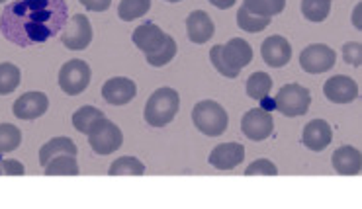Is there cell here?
<instances>
[{
    "label": "cell",
    "mask_w": 362,
    "mask_h": 209,
    "mask_svg": "<svg viewBox=\"0 0 362 209\" xmlns=\"http://www.w3.org/2000/svg\"><path fill=\"white\" fill-rule=\"evenodd\" d=\"M69 20L65 0H14L0 16V32L20 47L45 43L63 32Z\"/></svg>",
    "instance_id": "1"
},
{
    "label": "cell",
    "mask_w": 362,
    "mask_h": 209,
    "mask_svg": "<svg viewBox=\"0 0 362 209\" xmlns=\"http://www.w3.org/2000/svg\"><path fill=\"white\" fill-rule=\"evenodd\" d=\"M210 61L219 75L237 78L239 73L253 61V49L241 37H233L231 42H228V45L211 47Z\"/></svg>",
    "instance_id": "2"
},
{
    "label": "cell",
    "mask_w": 362,
    "mask_h": 209,
    "mask_svg": "<svg viewBox=\"0 0 362 209\" xmlns=\"http://www.w3.org/2000/svg\"><path fill=\"white\" fill-rule=\"evenodd\" d=\"M178 106H180V96L175 88H159L145 104V121L153 127L169 126L177 116Z\"/></svg>",
    "instance_id": "3"
},
{
    "label": "cell",
    "mask_w": 362,
    "mask_h": 209,
    "mask_svg": "<svg viewBox=\"0 0 362 209\" xmlns=\"http://www.w3.org/2000/svg\"><path fill=\"white\" fill-rule=\"evenodd\" d=\"M192 121L196 129L208 137L223 135L229 126L228 112L214 100L198 102L192 109Z\"/></svg>",
    "instance_id": "4"
},
{
    "label": "cell",
    "mask_w": 362,
    "mask_h": 209,
    "mask_svg": "<svg viewBox=\"0 0 362 209\" xmlns=\"http://www.w3.org/2000/svg\"><path fill=\"white\" fill-rule=\"evenodd\" d=\"M86 135H88V145L93 147V151L102 157L116 153L124 145V135L119 131V127L106 117L98 119Z\"/></svg>",
    "instance_id": "5"
},
{
    "label": "cell",
    "mask_w": 362,
    "mask_h": 209,
    "mask_svg": "<svg viewBox=\"0 0 362 209\" xmlns=\"http://www.w3.org/2000/svg\"><path fill=\"white\" fill-rule=\"evenodd\" d=\"M312 104V94L308 88H303L302 84H286L280 88V92L274 98L276 109L286 117L305 116Z\"/></svg>",
    "instance_id": "6"
},
{
    "label": "cell",
    "mask_w": 362,
    "mask_h": 209,
    "mask_svg": "<svg viewBox=\"0 0 362 209\" xmlns=\"http://www.w3.org/2000/svg\"><path fill=\"white\" fill-rule=\"evenodd\" d=\"M90 67L83 59L67 61L59 71V86L61 90L69 96H78L88 88L90 84Z\"/></svg>",
    "instance_id": "7"
},
{
    "label": "cell",
    "mask_w": 362,
    "mask_h": 209,
    "mask_svg": "<svg viewBox=\"0 0 362 209\" xmlns=\"http://www.w3.org/2000/svg\"><path fill=\"white\" fill-rule=\"evenodd\" d=\"M93 42V25L90 20L83 14H75L67 20V24L63 28V34H61V43L67 47V49L81 51L86 49Z\"/></svg>",
    "instance_id": "8"
},
{
    "label": "cell",
    "mask_w": 362,
    "mask_h": 209,
    "mask_svg": "<svg viewBox=\"0 0 362 209\" xmlns=\"http://www.w3.org/2000/svg\"><path fill=\"white\" fill-rule=\"evenodd\" d=\"M335 61H337V53L323 43H313L310 47H305L300 55V65L310 75L327 73L329 68H333Z\"/></svg>",
    "instance_id": "9"
},
{
    "label": "cell",
    "mask_w": 362,
    "mask_h": 209,
    "mask_svg": "<svg viewBox=\"0 0 362 209\" xmlns=\"http://www.w3.org/2000/svg\"><path fill=\"white\" fill-rule=\"evenodd\" d=\"M241 131L251 141H264L274 131V119L269 109H249L241 119Z\"/></svg>",
    "instance_id": "10"
},
{
    "label": "cell",
    "mask_w": 362,
    "mask_h": 209,
    "mask_svg": "<svg viewBox=\"0 0 362 209\" xmlns=\"http://www.w3.org/2000/svg\"><path fill=\"white\" fill-rule=\"evenodd\" d=\"M135 94H137V86L132 78H126V76L108 78L102 86V98L112 106H126L134 100Z\"/></svg>",
    "instance_id": "11"
},
{
    "label": "cell",
    "mask_w": 362,
    "mask_h": 209,
    "mask_svg": "<svg viewBox=\"0 0 362 209\" xmlns=\"http://www.w3.org/2000/svg\"><path fill=\"white\" fill-rule=\"evenodd\" d=\"M323 94L333 104H351L358 98V86L351 76L337 75L327 78L323 86Z\"/></svg>",
    "instance_id": "12"
},
{
    "label": "cell",
    "mask_w": 362,
    "mask_h": 209,
    "mask_svg": "<svg viewBox=\"0 0 362 209\" xmlns=\"http://www.w3.org/2000/svg\"><path fill=\"white\" fill-rule=\"evenodd\" d=\"M261 55L269 67L282 68L286 67L288 63H290V59H292V47H290L286 37H282V35H270L262 43Z\"/></svg>",
    "instance_id": "13"
},
{
    "label": "cell",
    "mask_w": 362,
    "mask_h": 209,
    "mask_svg": "<svg viewBox=\"0 0 362 209\" xmlns=\"http://www.w3.org/2000/svg\"><path fill=\"white\" fill-rule=\"evenodd\" d=\"M245 159V147L241 143H221L208 157V162L218 170H233Z\"/></svg>",
    "instance_id": "14"
},
{
    "label": "cell",
    "mask_w": 362,
    "mask_h": 209,
    "mask_svg": "<svg viewBox=\"0 0 362 209\" xmlns=\"http://www.w3.org/2000/svg\"><path fill=\"white\" fill-rule=\"evenodd\" d=\"M49 108V100L43 92H28L24 96H20L14 106H12V112L18 119H25V121H32V119H37L42 117Z\"/></svg>",
    "instance_id": "15"
},
{
    "label": "cell",
    "mask_w": 362,
    "mask_h": 209,
    "mask_svg": "<svg viewBox=\"0 0 362 209\" xmlns=\"http://www.w3.org/2000/svg\"><path fill=\"white\" fill-rule=\"evenodd\" d=\"M333 139V129L325 119H313L303 127L302 141L303 145L313 153H321L327 149Z\"/></svg>",
    "instance_id": "16"
},
{
    "label": "cell",
    "mask_w": 362,
    "mask_h": 209,
    "mask_svg": "<svg viewBox=\"0 0 362 209\" xmlns=\"http://www.w3.org/2000/svg\"><path fill=\"white\" fill-rule=\"evenodd\" d=\"M186 32L190 42L198 43H208L211 40V35L216 34V25L211 22V18L208 16V12L204 10H194L190 16L186 18Z\"/></svg>",
    "instance_id": "17"
},
{
    "label": "cell",
    "mask_w": 362,
    "mask_h": 209,
    "mask_svg": "<svg viewBox=\"0 0 362 209\" xmlns=\"http://www.w3.org/2000/svg\"><path fill=\"white\" fill-rule=\"evenodd\" d=\"M132 40H134L135 47L141 49L147 55V53H155V51L159 49L160 45L165 43V40H167V34L160 30L159 25L141 24L134 32Z\"/></svg>",
    "instance_id": "18"
},
{
    "label": "cell",
    "mask_w": 362,
    "mask_h": 209,
    "mask_svg": "<svg viewBox=\"0 0 362 209\" xmlns=\"http://www.w3.org/2000/svg\"><path fill=\"white\" fill-rule=\"evenodd\" d=\"M333 168L339 174L345 176H358L362 168V157L358 149H354L351 145H345L333 153Z\"/></svg>",
    "instance_id": "19"
},
{
    "label": "cell",
    "mask_w": 362,
    "mask_h": 209,
    "mask_svg": "<svg viewBox=\"0 0 362 209\" xmlns=\"http://www.w3.org/2000/svg\"><path fill=\"white\" fill-rule=\"evenodd\" d=\"M76 153H78V149H76L73 139H69V137H55V139L47 141L40 149V165L45 167L51 159L61 157V155H73V157H76Z\"/></svg>",
    "instance_id": "20"
},
{
    "label": "cell",
    "mask_w": 362,
    "mask_h": 209,
    "mask_svg": "<svg viewBox=\"0 0 362 209\" xmlns=\"http://www.w3.org/2000/svg\"><path fill=\"white\" fill-rule=\"evenodd\" d=\"M45 174L47 176H76L78 174V162L73 155H61L51 159L45 165Z\"/></svg>",
    "instance_id": "21"
},
{
    "label": "cell",
    "mask_w": 362,
    "mask_h": 209,
    "mask_svg": "<svg viewBox=\"0 0 362 209\" xmlns=\"http://www.w3.org/2000/svg\"><path fill=\"white\" fill-rule=\"evenodd\" d=\"M286 6V0H245L243 8L257 16H276Z\"/></svg>",
    "instance_id": "22"
},
{
    "label": "cell",
    "mask_w": 362,
    "mask_h": 209,
    "mask_svg": "<svg viewBox=\"0 0 362 209\" xmlns=\"http://www.w3.org/2000/svg\"><path fill=\"white\" fill-rule=\"evenodd\" d=\"M104 114H102V109L94 108V106H83L81 109H76L75 114H73V126L78 133H88L90 131V127L102 119Z\"/></svg>",
    "instance_id": "23"
},
{
    "label": "cell",
    "mask_w": 362,
    "mask_h": 209,
    "mask_svg": "<svg viewBox=\"0 0 362 209\" xmlns=\"http://www.w3.org/2000/svg\"><path fill=\"white\" fill-rule=\"evenodd\" d=\"M270 88H272V78L267 73H253L247 80V94L253 100H264L269 98Z\"/></svg>",
    "instance_id": "24"
},
{
    "label": "cell",
    "mask_w": 362,
    "mask_h": 209,
    "mask_svg": "<svg viewBox=\"0 0 362 209\" xmlns=\"http://www.w3.org/2000/svg\"><path fill=\"white\" fill-rule=\"evenodd\" d=\"M110 176H144L145 165L135 157H122L110 167Z\"/></svg>",
    "instance_id": "25"
},
{
    "label": "cell",
    "mask_w": 362,
    "mask_h": 209,
    "mask_svg": "<svg viewBox=\"0 0 362 209\" xmlns=\"http://www.w3.org/2000/svg\"><path fill=\"white\" fill-rule=\"evenodd\" d=\"M22 73L12 63H0V96L12 94L20 86Z\"/></svg>",
    "instance_id": "26"
},
{
    "label": "cell",
    "mask_w": 362,
    "mask_h": 209,
    "mask_svg": "<svg viewBox=\"0 0 362 209\" xmlns=\"http://www.w3.org/2000/svg\"><path fill=\"white\" fill-rule=\"evenodd\" d=\"M151 8V0H122L118 8V16L124 22H134L137 18L145 16Z\"/></svg>",
    "instance_id": "27"
},
{
    "label": "cell",
    "mask_w": 362,
    "mask_h": 209,
    "mask_svg": "<svg viewBox=\"0 0 362 209\" xmlns=\"http://www.w3.org/2000/svg\"><path fill=\"white\" fill-rule=\"evenodd\" d=\"M175 55H177V42L170 35H167V40H165V43L160 45L159 49L155 51V53H147L145 59H147V63L151 67H165V65H169L170 61L175 59Z\"/></svg>",
    "instance_id": "28"
},
{
    "label": "cell",
    "mask_w": 362,
    "mask_h": 209,
    "mask_svg": "<svg viewBox=\"0 0 362 209\" xmlns=\"http://www.w3.org/2000/svg\"><path fill=\"white\" fill-rule=\"evenodd\" d=\"M331 12V0H302V14L310 22H325Z\"/></svg>",
    "instance_id": "29"
},
{
    "label": "cell",
    "mask_w": 362,
    "mask_h": 209,
    "mask_svg": "<svg viewBox=\"0 0 362 209\" xmlns=\"http://www.w3.org/2000/svg\"><path fill=\"white\" fill-rule=\"evenodd\" d=\"M270 24L269 16H257V14H251L241 6L239 12H237V25L243 30V32H249V34H257V32H262L267 25Z\"/></svg>",
    "instance_id": "30"
},
{
    "label": "cell",
    "mask_w": 362,
    "mask_h": 209,
    "mask_svg": "<svg viewBox=\"0 0 362 209\" xmlns=\"http://www.w3.org/2000/svg\"><path fill=\"white\" fill-rule=\"evenodd\" d=\"M22 143V131L12 124H0V153L16 151Z\"/></svg>",
    "instance_id": "31"
},
{
    "label": "cell",
    "mask_w": 362,
    "mask_h": 209,
    "mask_svg": "<svg viewBox=\"0 0 362 209\" xmlns=\"http://www.w3.org/2000/svg\"><path fill=\"white\" fill-rule=\"evenodd\" d=\"M247 176H257V174H264V176H276L278 168L274 162H270L269 159H259L255 160L253 165H249L247 170H245Z\"/></svg>",
    "instance_id": "32"
},
{
    "label": "cell",
    "mask_w": 362,
    "mask_h": 209,
    "mask_svg": "<svg viewBox=\"0 0 362 209\" xmlns=\"http://www.w3.org/2000/svg\"><path fill=\"white\" fill-rule=\"evenodd\" d=\"M343 59H345V63L353 65V67H361V61H362V45L361 43L358 42L346 43L345 47H343Z\"/></svg>",
    "instance_id": "33"
},
{
    "label": "cell",
    "mask_w": 362,
    "mask_h": 209,
    "mask_svg": "<svg viewBox=\"0 0 362 209\" xmlns=\"http://www.w3.org/2000/svg\"><path fill=\"white\" fill-rule=\"evenodd\" d=\"M0 168H2V174H10V176H22V174H25L24 165H22V162H18V160H14V159L2 160V165H0Z\"/></svg>",
    "instance_id": "34"
},
{
    "label": "cell",
    "mask_w": 362,
    "mask_h": 209,
    "mask_svg": "<svg viewBox=\"0 0 362 209\" xmlns=\"http://www.w3.org/2000/svg\"><path fill=\"white\" fill-rule=\"evenodd\" d=\"M86 10H90V12H104V10L110 8V4H112V0H78Z\"/></svg>",
    "instance_id": "35"
},
{
    "label": "cell",
    "mask_w": 362,
    "mask_h": 209,
    "mask_svg": "<svg viewBox=\"0 0 362 209\" xmlns=\"http://www.w3.org/2000/svg\"><path fill=\"white\" fill-rule=\"evenodd\" d=\"M210 2L219 10H228L235 4V0H210Z\"/></svg>",
    "instance_id": "36"
},
{
    "label": "cell",
    "mask_w": 362,
    "mask_h": 209,
    "mask_svg": "<svg viewBox=\"0 0 362 209\" xmlns=\"http://www.w3.org/2000/svg\"><path fill=\"white\" fill-rule=\"evenodd\" d=\"M358 14H361V6H356V12H354V24H356V28H361V20H358Z\"/></svg>",
    "instance_id": "37"
},
{
    "label": "cell",
    "mask_w": 362,
    "mask_h": 209,
    "mask_svg": "<svg viewBox=\"0 0 362 209\" xmlns=\"http://www.w3.org/2000/svg\"><path fill=\"white\" fill-rule=\"evenodd\" d=\"M167 2H180V0H167Z\"/></svg>",
    "instance_id": "38"
},
{
    "label": "cell",
    "mask_w": 362,
    "mask_h": 209,
    "mask_svg": "<svg viewBox=\"0 0 362 209\" xmlns=\"http://www.w3.org/2000/svg\"><path fill=\"white\" fill-rule=\"evenodd\" d=\"M2 2H6V0H0V4H2Z\"/></svg>",
    "instance_id": "39"
},
{
    "label": "cell",
    "mask_w": 362,
    "mask_h": 209,
    "mask_svg": "<svg viewBox=\"0 0 362 209\" xmlns=\"http://www.w3.org/2000/svg\"><path fill=\"white\" fill-rule=\"evenodd\" d=\"M0 174H2V168H0Z\"/></svg>",
    "instance_id": "40"
}]
</instances>
